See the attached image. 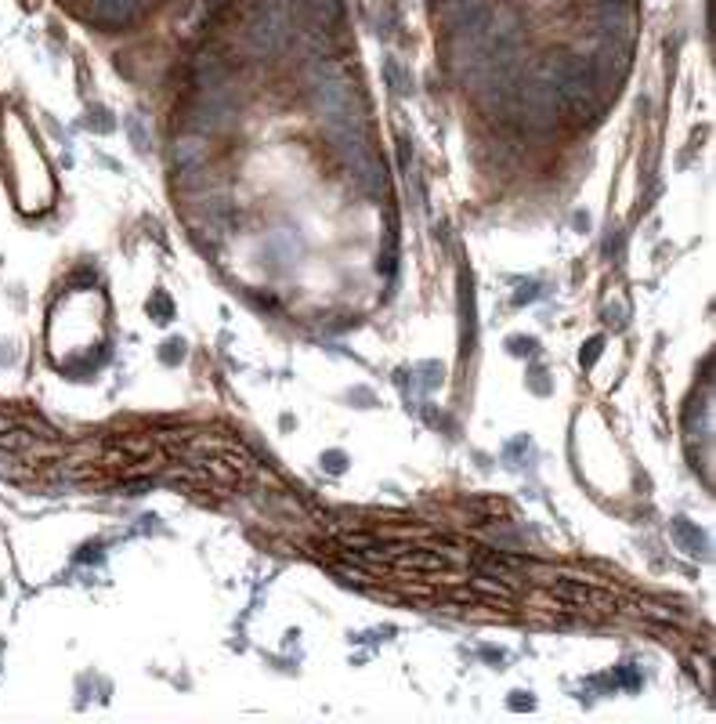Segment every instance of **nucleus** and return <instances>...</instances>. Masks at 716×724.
Returning <instances> with one entry per match:
<instances>
[{
  "mask_svg": "<svg viewBox=\"0 0 716 724\" xmlns=\"http://www.w3.org/2000/svg\"><path fill=\"white\" fill-rule=\"evenodd\" d=\"M142 11V0H91V22L105 29H116V26H127Z\"/></svg>",
  "mask_w": 716,
  "mask_h": 724,
  "instance_id": "obj_1",
  "label": "nucleus"
},
{
  "mask_svg": "<svg viewBox=\"0 0 716 724\" xmlns=\"http://www.w3.org/2000/svg\"><path fill=\"white\" fill-rule=\"evenodd\" d=\"M384 77H387V84H391V91H398V95L409 91V84H413V80H409V69H402L398 62H387Z\"/></svg>",
  "mask_w": 716,
  "mask_h": 724,
  "instance_id": "obj_2",
  "label": "nucleus"
},
{
  "mask_svg": "<svg viewBox=\"0 0 716 724\" xmlns=\"http://www.w3.org/2000/svg\"><path fill=\"white\" fill-rule=\"evenodd\" d=\"M196 156H203V142H196V138H185V142L174 149V163H178V167H189Z\"/></svg>",
  "mask_w": 716,
  "mask_h": 724,
  "instance_id": "obj_3",
  "label": "nucleus"
},
{
  "mask_svg": "<svg viewBox=\"0 0 716 724\" xmlns=\"http://www.w3.org/2000/svg\"><path fill=\"white\" fill-rule=\"evenodd\" d=\"M105 109H91V127H95V131H113V120H105Z\"/></svg>",
  "mask_w": 716,
  "mask_h": 724,
  "instance_id": "obj_4",
  "label": "nucleus"
}]
</instances>
